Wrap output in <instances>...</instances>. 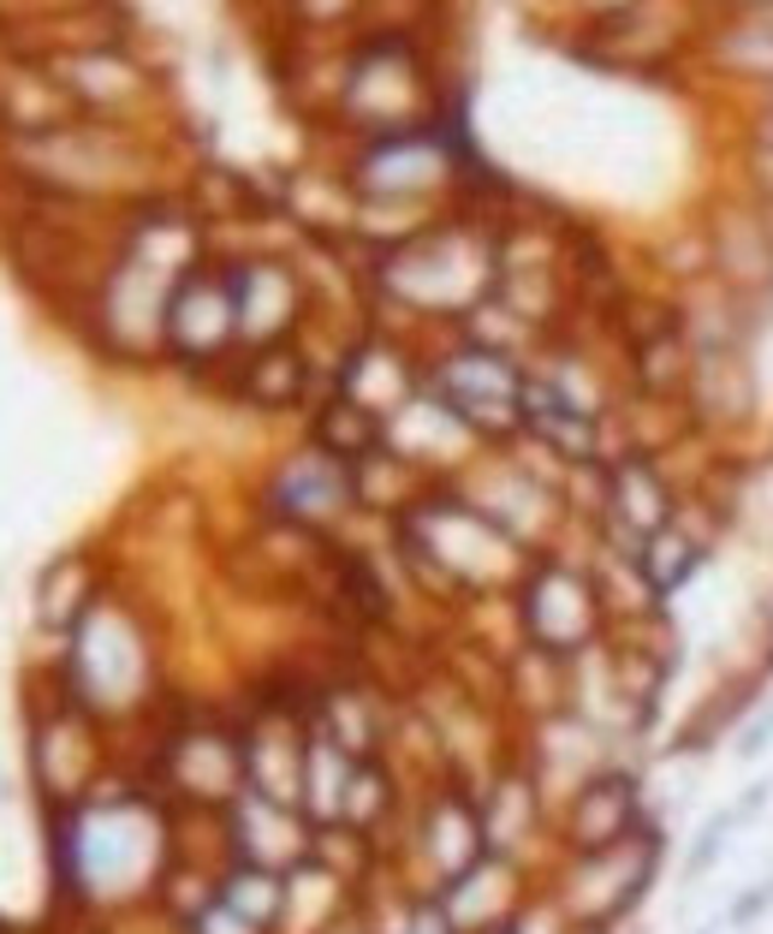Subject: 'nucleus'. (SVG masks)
Here are the masks:
<instances>
[{"instance_id": "nucleus-1", "label": "nucleus", "mask_w": 773, "mask_h": 934, "mask_svg": "<svg viewBox=\"0 0 773 934\" xmlns=\"http://www.w3.org/2000/svg\"><path fill=\"white\" fill-rule=\"evenodd\" d=\"M518 631L535 655H553V661H577V655L601 649L607 602L595 572L565 560H530V572L518 578Z\"/></svg>"}, {"instance_id": "nucleus-2", "label": "nucleus", "mask_w": 773, "mask_h": 934, "mask_svg": "<svg viewBox=\"0 0 773 934\" xmlns=\"http://www.w3.org/2000/svg\"><path fill=\"white\" fill-rule=\"evenodd\" d=\"M654 864H661V827H637L619 845H601V851H572L565 875L553 881V899L572 911V923L583 934H601L612 928L637 899L649 893Z\"/></svg>"}, {"instance_id": "nucleus-3", "label": "nucleus", "mask_w": 773, "mask_h": 934, "mask_svg": "<svg viewBox=\"0 0 773 934\" xmlns=\"http://www.w3.org/2000/svg\"><path fill=\"white\" fill-rule=\"evenodd\" d=\"M422 387L446 405L471 435L523 429V370L500 345H452L422 370Z\"/></svg>"}, {"instance_id": "nucleus-4", "label": "nucleus", "mask_w": 773, "mask_h": 934, "mask_svg": "<svg viewBox=\"0 0 773 934\" xmlns=\"http://www.w3.org/2000/svg\"><path fill=\"white\" fill-rule=\"evenodd\" d=\"M643 827V785H637L631 768H595L572 785L560 810V827L553 839L565 851H601V845H619L625 834Z\"/></svg>"}, {"instance_id": "nucleus-5", "label": "nucleus", "mask_w": 773, "mask_h": 934, "mask_svg": "<svg viewBox=\"0 0 773 934\" xmlns=\"http://www.w3.org/2000/svg\"><path fill=\"white\" fill-rule=\"evenodd\" d=\"M673 513H678V488L666 483V471L649 452H619L607 464V483H601V530L612 536L607 548L637 553L643 536H654Z\"/></svg>"}, {"instance_id": "nucleus-6", "label": "nucleus", "mask_w": 773, "mask_h": 934, "mask_svg": "<svg viewBox=\"0 0 773 934\" xmlns=\"http://www.w3.org/2000/svg\"><path fill=\"white\" fill-rule=\"evenodd\" d=\"M162 340L179 358H221L239 340V298H232V274L221 268H185L179 286L167 292V322Z\"/></svg>"}, {"instance_id": "nucleus-7", "label": "nucleus", "mask_w": 773, "mask_h": 934, "mask_svg": "<svg viewBox=\"0 0 773 934\" xmlns=\"http://www.w3.org/2000/svg\"><path fill=\"white\" fill-rule=\"evenodd\" d=\"M310 845H316V822L298 804H280V798L251 792V785L232 798V810H227V851L232 857L286 875L310 857Z\"/></svg>"}, {"instance_id": "nucleus-8", "label": "nucleus", "mask_w": 773, "mask_h": 934, "mask_svg": "<svg viewBox=\"0 0 773 934\" xmlns=\"http://www.w3.org/2000/svg\"><path fill=\"white\" fill-rule=\"evenodd\" d=\"M523 864L500 851H483L464 875H452L446 887H434V904L452 923V934H494L512 923V911L523 904Z\"/></svg>"}, {"instance_id": "nucleus-9", "label": "nucleus", "mask_w": 773, "mask_h": 934, "mask_svg": "<svg viewBox=\"0 0 773 934\" xmlns=\"http://www.w3.org/2000/svg\"><path fill=\"white\" fill-rule=\"evenodd\" d=\"M483 851H488V834H483V810H476L471 792L446 785V792H434L429 804H422V815H417V857L429 864L434 887H446L452 875H464Z\"/></svg>"}, {"instance_id": "nucleus-10", "label": "nucleus", "mask_w": 773, "mask_h": 934, "mask_svg": "<svg viewBox=\"0 0 773 934\" xmlns=\"http://www.w3.org/2000/svg\"><path fill=\"white\" fill-rule=\"evenodd\" d=\"M441 256H446L441 244L399 251L387 262V286L405 304H417V310H476V298L488 292V274L483 268L464 274V262H441Z\"/></svg>"}, {"instance_id": "nucleus-11", "label": "nucleus", "mask_w": 773, "mask_h": 934, "mask_svg": "<svg viewBox=\"0 0 773 934\" xmlns=\"http://www.w3.org/2000/svg\"><path fill=\"white\" fill-rule=\"evenodd\" d=\"M274 506L298 524H322L333 513H345V506H352V464H340L322 447L298 452V459L274 476Z\"/></svg>"}, {"instance_id": "nucleus-12", "label": "nucleus", "mask_w": 773, "mask_h": 934, "mask_svg": "<svg viewBox=\"0 0 773 934\" xmlns=\"http://www.w3.org/2000/svg\"><path fill=\"white\" fill-rule=\"evenodd\" d=\"M232 298H239V340L268 345L298 322V281L280 268V262H244L232 268Z\"/></svg>"}, {"instance_id": "nucleus-13", "label": "nucleus", "mask_w": 773, "mask_h": 934, "mask_svg": "<svg viewBox=\"0 0 773 934\" xmlns=\"http://www.w3.org/2000/svg\"><path fill=\"white\" fill-rule=\"evenodd\" d=\"M476 810H483L488 851L523 857V845L542 834V780H535L530 768H500L488 785V798H476Z\"/></svg>"}, {"instance_id": "nucleus-14", "label": "nucleus", "mask_w": 773, "mask_h": 934, "mask_svg": "<svg viewBox=\"0 0 773 934\" xmlns=\"http://www.w3.org/2000/svg\"><path fill=\"white\" fill-rule=\"evenodd\" d=\"M340 393H345L352 405H363L375 422H387L399 405H411L417 393H422V370H411V363L393 352V345L369 340V345H357V352L345 358Z\"/></svg>"}, {"instance_id": "nucleus-15", "label": "nucleus", "mask_w": 773, "mask_h": 934, "mask_svg": "<svg viewBox=\"0 0 773 934\" xmlns=\"http://www.w3.org/2000/svg\"><path fill=\"white\" fill-rule=\"evenodd\" d=\"M631 560H637V572H643V583L654 595H673L696 578V565L708 560V530H691V524H684V506H678L661 530L643 536V548H637Z\"/></svg>"}, {"instance_id": "nucleus-16", "label": "nucleus", "mask_w": 773, "mask_h": 934, "mask_svg": "<svg viewBox=\"0 0 773 934\" xmlns=\"http://www.w3.org/2000/svg\"><path fill=\"white\" fill-rule=\"evenodd\" d=\"M214 893H221L239 916H251L256 928H268V934L280 928V916H286V875L262 869V864H244V857H227Z\"/></svg>"}, {"instance_id": "nucleus-17", "label": "nucleus", "mask_w": 773, "mask_h": 934, "mask_svg": "<svg viewBox=\"0 0 773 934\" xmlns=\"http://www.w3.org/2000/svg\"><path fill=\"white\" fill-rule=\"evenodd\" d=\"M714 54H720V66L743 72V78L773 84V0L738 7L732 24H726L720 42H714Z\"/></svg>"}, {"instance_id": "nucleus-18", "label": "nucleus", "mask_w": 773, "mask_h": 934, "mask_svg": "<svg viewBox=\"0 0 773 934\" xmlns=\"http://www.w3.org/2000/svg\"><path fill=\"white\" fill-rule=\"evenodd\" d=\"M714 268L732 286H768L773 281V232L755 215H732L714 239Z\"/></svg>"}, {"instance_id": "nucleus-19", "label": "nucleus", "mask_w": 773, "mask_h": 934, "mask_svg": "<svg viewBox=\"0 0 773 934\" xmlns=\"http://www.w3.org/2000/svg\"><path fill=\"white\" fill-rule=\"evenodd\" d=\"M303 382H310V370H303V358L291 352V345H256V352L244 358L239 399H251V405H291V399H303Z\"/></svg>"}, {"instance_id": "nucleus-20", "label": "nucleus", "mask_w": 773, "mask_h": 934, "mask_svg": "<svg viewBox=\"0 0 773 934\" xmlns=\"http://www.w3.org/2000/svg\"><path fill=\"white\" fill-rule=\"evenodd\" d=\"M732 834H738V815L720 810V815H714V822L703 827V834H696L691 857H684V881H703V875L720 864V851H726V839H732Z\"/></svg>"}, {"instance_id": "nucleus-21", "label": "nucleus", "mask_w": 773, "mask_h": 934, "mask_svg": "<svg viewBox=\"0 0 773 934\" xmlns=\"http://www.w3.org/2000/svg\"><path fill=\"white\" fill-rule=\"evenodd\" d=\"M185 934H268V928H256L251 916H239L221 893H214V899L191 916V923H185Z\"/></svg>"}, {"instance_id": "nucleus-22", "label": "nucleus", "mask_w": 773, "mask_h": 934, "mask_svg": "<svg viewBox=\"0 0 773 934\" xmlns=\"http://www.w3.org/2000/svg\"><path fill=\"white\" fill-rule=\"evenodd\" d=\"M768 904H773V875H768L762 887H750V893H738V899H732V911H726V928H750L755 916L768 911Z\"/></svg>"}, {"instance_id": "nucleus-23", "label": "nucleus", "mask_w": 773, "mask_h": 934, "mask_svg": "<svg viewBox=\"0 0 773 934\" xmlns=\"http://www.w3.org/2000/svg\"><path fill=\"white\" fill-rule=\"evenodd\" d=\"M393 934H452V923L441 916V904H434V899H417L411 911H405V923L393 928Z\"/></svg>"}, {"instance_id": "nucleus-24", "label": "nucleus", "mask_w": 773, "mask_h": 934, "mask_svg": "<svg viewBox=\"0 0 773 934\" xmlns=\"http://www.w3.org/2000/svg\"><path fill=\"white\" fill-rule=\"evenodd\" d=\"M768 744H773V708H762V714H755V726H743V733H738V756H762Z\"/></svg>"}, {"instance_id": "nucleus-25", "label": "nucleus", "mask_w": 773, "mask_h": 934, "mask_svg": "<svg viewBox=\"0 0 773 934\" xmlns=\"http://www.w3.org/2000/svg\"><path fill=\"white\" fill-rule=\"evenodd\" d=\"M583 7H595V12H607V19H619V12H637L643 0H583Z\"/></svg>"}, {"instance_id": "nucleus-26", "label": "nucleus", "mask_w": 773, "mask_h": 934, "mask_svg": "<svg viewBox=\"0 0 773 934\" xmlns=\"http://www.w3.org/2000/svg\"><path fill=\"white\" fill-rule=\"evenodd\" d=\"M703 934H720V928H703Z\"/></svg>"}]
</instances>
